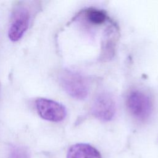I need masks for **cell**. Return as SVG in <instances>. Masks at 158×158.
<instances>
[{
    "label": "cell",
    "mask_w": 158,
    "mask_h": 158,
    "mask_svg": "<svg viewBox=\"0 0 158 158\" xmlns=\"http://www.w3.org/2000/svg\"><path fill=\"white\" fill-rule=\"evenodd\" d=\"M59 81L65 92L73 98L83 99L88 94L89 85L86 79L76 72L62 70L59 74Z\"/></svg>",
    "instance_id": "1"
},
{
    "label": "cell",
    "mask_w": 158,
    "mask_h": 158,
    "mask_svg": "<svg viewBox=\"0 0 158 158\" xmlns=\"http://www.w3.org/2000/svg\"><path fill=\"white\" fill-rule=\"evenodd\" d=\"M35 107L38 114L44 120L59 122L66 117L67 110L62 104L44 98H39L35 100Z\"/></svg>",
    "instance_id": "2"
},
{
    "label": "cell",
    "mask_w": 158,
    "mask_h": 158,
    "mask_svg": "<svg viewBox=\"0 0 158 158\" xmlns=\"http://www.w3.org/2000/svg\"><path fill=\"white\" fill-rule=\"evenodd\" d=\"M30 15L29 10L24 6H18L13 10L8 36L12 41H19L28 28Z\"/></svg>",
    "instance_id": "3"
},
{
    "label": "cell",
    "mask_w": 158,
    "mask_h": 158,
    "mask_svg": "<svg viewBox=\"0 0 158 158\" xmlns=\"http://www.w3.org/2000/svg\"><path fill=\"white\" fill-rule=\"evenodd\" d=\"M127 106L132 115L139 120L146 119L152 112V103L150 98L139 91H134L129 94L127 98Z\"/></svg>",
    "instance_id": "4"
},
{
    "label": "cell",
    "mask_w": 158,
    "mask_h": 158,
    "mask_svg": "<svg viewBox=\"0 0 158 158\" xmlns=\"http://www.w3.org/2000/svg\"><path fill=\"white\" fill-rule=\"evenodd\" d=\"M92 113L98 119L109 121L115 114V102L112 97L106 93L98 94L92 105Z\"/></svg>",
    "instance_id": "5"
},
{
    "label": "cell",
    "mask_w": 158,
    "mask_h": 158,
    "mask_svg": "<svg viewBox=\"0 0 158 158\" xmlns=\"http://www.w3.org/2000/svg\"><path fill=\"white\" fill-rule=\"evenodd\" d=\"M67 158H102V157L100 152L91 145L77 143L69 149Z\"/></svg>",
    "instance_id": "6"
},
{
    "label": "cell",
    "mask_w": 158,
    "mask_h": 158,
    "mask_svg": "<svg viewBox=\"0 0 158 158\" xmlns=\"http://www.w3.org/2000/svg\"><path fill=\"white\" fill-rule=\"evenodd\" d=\"M86 17L89 22L95 25L102 24L105 22L107 19V15L103 10L96 9L88 10Z\"/></svg>",
    "instance_id": "7"
}]
</instances>
